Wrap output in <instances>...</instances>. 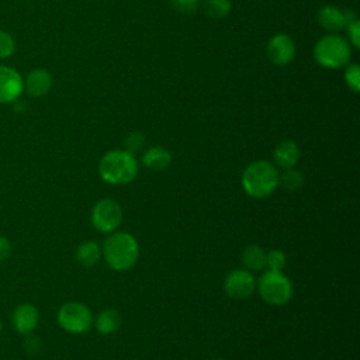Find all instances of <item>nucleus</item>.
<instances>
[{"instance_id":"obj_2","label":"nucleus","mask_w":360,"mask_h":360,"mask_svg":"<svg viewBox=\"0 0 360 360\" xmlns=\"http://www.w3.org/2000/svg\"><path fill=\"white\" fill-rule=\"evenodd\" d=\"M278 184V170L267 160H255L249 163L242 173V187L252 198L269 197Z\"/></svg>"},{"instance_id":"obj_9","label":"nucleus","mask_w":360,"mask_h":360,"mask_svg":"<svg viewBox=\"0 0 360 360\" xmlns=\"http://www.w3.org/2000/svg\"><path fill=\"white\" fill-rule=\"evenodd\" d=\"M24 91V79L11 66L0 65V104L14 103Z\"/></svg>"},{"instance_id":"obj_15","label":"nucleus","mask_w":360,"mask_h":360,"mask_svg":"<svg viewBox=\"0 0 360 360\" xmlns=\"http://www.w3.org/2000/svg\"><path fill=\"white\" fill-rule=\"evenodd\" d=\"M142 163L155 172H162L172 163V153L160 145L148 148L142 155Z\"/></svg>"},{"instance_id":"obj_11","label":"nucleus","mask_w":360,"mask_h":360,"mask_svg":"<svg viewBox=\"0 0 360 360\" xmlns=\"http://www.w3.org/2000/svg\"><path fill=\"white\" fill-rule=\"evenodd\" d=\"M269 59L277 65L284 66L290 63L295 56V44L287 34H276L270 38L266 48Z\"/></svg>"},{"instance_id":"obj_23","label":"nucleus","mask_w":360,"mask_h":360,"mask_svg":"<svg viewBox=\"0 0 360 360\" xmlns=\"http://www.w3.org/2000/svg\"><path fill=\"white\" fill-rule=\"evenodd\" d=\"M145 142H146V138H145V135L142 134V132H139V131H134V132H131L127 138H125V150H128L129 153H136V152H139V150H142L143 149V146H145Z\"/></svg>"},{"instance_id":"obj_18","label":"nucleus","mask_w":360,"mask_h":360,"mask_svg":"<svg viewBox=\"0 0 360 360\" xmlns=\"http://www.w3.org/2000/svg\"><path fill=\"white\" fill-rule=\"evenodd\" d=\"M101 257V248L94 240H84L76 249V260L83 267H93Z\"/></svg>"},{"instance_id":"obj_1","label":"nucleus","mask_w":360,"mask_h":360,"mask_svg":"<svg viewBox=\"0 0 360 360\" xmlns=\"http://www.w3.org/2000/svg\"><path fill=\"white\" fill-rule=\"evenodd\" d=\"M138 170L139 163L135 155L125 149H114L107 152L98 163L100 177L112 186H124L131 183L138 176Z\"/></svg>"},{"instance_id":"obj_4","label":"nucleus","mask_w":360,"mask_h":360,"mask_svg":"<svg viewBox=\"0 0 360 360\" xmlns=\"http://www.w3.org/2000/svg\"><path fill=\"white\" fill-rule=\"evenodd\" d=\"M352 49L349 42L336 34L322 37L314 46V59L326 69H339L349 63Z\"/></svg>"},{"instance_id":"obj_22","label":"nucleus","mask_w":360,"mask_h":360,"mask_svg":"<svg viewBox=\"0 0 360 360\" xmlns=\"http://www.w3.org/2000/svg\"><path fill=\"white\" fill-rule=\"evenodd\" d=\"M345 82H346L347 87H349L352 91L359 93V90H360V66H359L357 63L346 65Z\"/></svg>"},{"instance_id":"obj_12","label":"nucleus","mask_w":360,"mask_h":360,"mask_svg":"<svg viewBox=\"0 0 360 360\" xmlns=\"http://www.w3.org/2000/svg\"><path fill=\"white\" fill-rule=\"evenodd\" d=\"M39 322V312L34 304L24 302L17 305L11 312L13 329L24 336L31 335Z\"/></svg>"},{"instance_id":"obj_20","label":"nucleus","mask_w":360,"mask_h":360,"mask_svg":"<svg viewBox=\"0 0 360 360\" xmlns=\"http://www.w3.org/2000/svg\"><path fill=\"white\" fill-rule=\"evenodd\" d=\"M280 183L284 188L290 191L298 190L304 184V174L294 167L285 169L284 173L280 176Z\"/></svg>"},{"instance_id":"obj_24","label":"nucleus","mask_w":360,"mask_h":360,"mask_svg":"<svg viewBox=\"0 0 360 360\" xmlns=\"http://www.w3.org/2000/svg\"><path fill=\"white\" fill-rule=\"evenodd\" d=\"M15 51V41L10 32L0 30V59L10 58Z\"/></svg>"},{"instance_id":"obj_21","label":"nucleus","mask_w":360,"mask_h":360,"mask_svg":"<svg viewBox=\"0 0 360 360\" xmlns=\"http://www.w3.org/2000/svg\"><path fill=\"white\" fill-rule=\"evenodd\" d=\"M287 257L285 253L280 249H271L270 252H266V267L273 271H283L285 267Z\"/></svg>"},{"instance_id":"obj_19","label":"nucleus","mask_w":360,"mask_h":360,"mask_svg":"<svg viewBox=\"0 0 360 360\" xmlns=\"http://www.w3.org/2000/svg\"><path fill=\"white\" fill-rule=\"evenodd\" d=\"M232 8L231 0H204V11L212 18H224Z\"/></svg>"},{"instance_id":"obj_27","label":"nucleus","mask_w":360,"mask_h":360,"mask_svg":"<svg viewBox=\"0 0 360 360\" xmlns=\"http://www.w3.org/2000/svg\"><path fill=\"white\" fill-rule=\"evenodd\" d=\"M11 252H13V248L10 240L6 236L0 235V263L6 262L11 256Z\"/></svg>"},{"instance_id":"obj_29","label":"nucleus","mask_w":360,"mask_h":360,"mask_svg":"<svg viewBox=\"0 0 360 360\" xmlns=\"http://www.w3.org/2000/svg\"><path fill=\"white\" fill-rule=\"evenodd\" d=\"M217 360H225V359H217Z\"/></svg>"},{"instance_id":"obj_26","label":"nucleus","mask_w":360,"mask_h":360,"mask_svg":"<svg viewBox=\"0 0 360 360\" xmlns=\"http://www.w3.org/2000/svg\"><path fill=\"white\" fill-rule=\"evenodd\" d=\"M346 30H347L349 39H350L352 45L354 48H359L360 46V21H359V18H354L353 21H350L346 25Z\"/></svg>"},{"instance_id":"obj_5","label":"nucleus","mask_w":360,"mask_h":360,"mask_svg":"<svg viewBox=\"0 0 360 360\" xmlns=\"http://www.w3.org/2000/svg\"><path fill=\"white\" fill-rule=\"evenodd\" d=\"M256 287L263 301L270 305L287 304L294 292L292 283L285 274H283V271L267 270L260 276Z\"/></svg>"},{"instance_id":"obj_3","label":"nucleus","mask_w":360,"mask_h":360,"mask_svg":"<svg viewBox=\"0 0 360 360\" xmlns=\"http://www.w3.org/2000/svg\"><path fill=\"white\" fill-rule=\"evenodd\" d=\"M103 256L112 270L125 271L138 262L139 245L128 232H112L104 240Z\"/></svg>"},{"instance_id":"obj_7","label":"nucleus","mask_w":360,"mask_h":360,"mask_svg":"<svg viewBox=\"0 0 360 360\" xmlns=\"http://www.w3.org/2000/svg\"><path fill=\"white\" fill-rule=\"evenodd\" d=\"M122 221L121 205L112 198H103L91 210V224L101 233H112Z\"/></svg>"},{"instance_id":"obj_14","label":"nucleus","mask_w":360,"mask_h":360,"mask_svg":"<svg viewBox=\"0 0 360 360\" xmlns=\"http://www.w3.org/2000/svg\"><path fill=\"white\" fill-rule=\"evenodd\" d=\"M273 158L278 167H281L284 170L291 169L297 165V162L300 159L298 145L294 141L285 139L276 146V149L273 152Z\"/></svg>"},{"instance_id":"obj_8","label":"nucleus","mask_w":360,"mask_h":360,"mask_svg":"<svg viewBox=\"0 0 360 360\" xmlns=\"http://www.w3.org/2000/svg\"><path fill=\"white\" fill-rule=\"evenodd\" d=\"M224 290L232 300H246L256 290V280L246 269L232 270L224 281Z\"/></svg>"},{"instance_id":"obj_6","label":"nucleus","mask_w":360,"mask_h":360,"mask_svg":"<svg viewBox=\"0 0 360 360\" xmlns=\"http://www.w3.org/2000/svg\"><path fill=\"white\" fill-rule=\"evenodd\" d=\"M56 321L59 326L73 335H82L91 328L93 315L89 307L82 302H66L56 314Z\"/></svg>"},{"instance_id":"obj_17","label":"nucleus","mask_w":360,"mask_h":360,"mask_svg":"<svg viewBox=\"0 0 360 360\" xmlns=\"http://www.w3.org/2000/svg\"><path fill=\"white\" fill-rule=\"evenodd\" d=\"M242 264L249 271H260L266 267V250L259 245H249L242 252Z\"/></svg>"},{"instance_id":"obj_25","label":"nucleus","mask_w":360,"mask_h":360,"mask_svg":"<svg viewBox=\"0 0 360 360\" xmlns=\"http://www.w3.org/2000/svg\"><path fill=\"white\" fill-rule=\"evenodd\" d=\"M170 4L183 14H191L198 8L200 0H170Z\"/></svg>"},{"instance_id":"obj_16","label":"nucleus","mask_w":360,"mask_h":360,"mask_svg":"<svg viewBox=\"0 0 360 360\" xmlns=\"http://www.w3.org/2000/svg\"><path fill=\"white\" fill-rule=\"evenodd\" d=\"M122 318L117 309L107 308L101 311L96 318V329L101 335H111L115 333L121 326Z\"/></svg>"},{"instance_id":"obj_13","label":"nucleus","mask_w":360,"mask_h":360,"mask_svg":"<svg viewBox=\"0 0 360 360\" xmlns=\"http://www.w3.org/2000/svg\"><path fill=\"white\" fill-rule=\"evenodd\" d=\"M52 87V76L46 69H32L24 79V90L32 97L45 96Z\"/></svg>"},{"instance_id":"obj_28","label":"nucleus","mask_w":360,"mask_h":360,"mask_svg":"<svg viewBox=\"0 0 360 360\" xmlns=\"http://www.w3.org/2000/svg\"><path fill=\"white\" fill-rule=\"evenodd\" d=\"M1 330H3V323H1V319H0V333H1Z\"/></svg>"},{"instance_id":"obj_10","label":"nucleus","mask_w":360,"mask_h":360,"mask_svg":"<svg viewBox=\"0 0 360 360\" xmlns=\"http://www.w3.org/2000/svg\"><path fill=\"white\" fill-rule=\"evenodd\" d=\"M316 18L319 25L323 30L330 32H338L346 28V25L354 18H357V15L352 10H340L336 6L328 4L318 10Z\"/></svg>"}]
</instances>
